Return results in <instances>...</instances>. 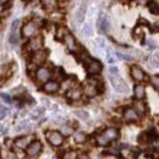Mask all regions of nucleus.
<instances>
[{
    "label": "nucleus",
    "instance_id": "f257e3e1",
    "mask_svg": "<svg viewBox=\"0 0 159 159\" xmlns=\"http://www.w3.org/2000/svg\"><path fill=\"white\" fill-rule=\"evenodd\" d=\"M119 136H120L119 130L116 127H108L103 132H100V134H98L96 136V141H97V143L99 146L107 147V146L110 144V142H113V141L119 139Z\"/></svg>",
    "mask_w": 159,
    "mask_h": 159
},
{
    "label": "nucleus",
    "instance_id": "f03ea898",
    "mask_svg": "<svg viewBox=\"0 0 159 159\" xmlns=\"http://www.w3.org/2000/svg\"><path fill=\"white\" fill-rule=\"evenodd\" d=\"M38 30H39V25L34 20L27 21L23 26H22V30H21V34L25 37V38H33L36 36H38Z\"/></svg>",
    "mask_w": 159,
    "mask_h": 159
},
{
    "label": "nucleus",
    "instance_id": "7ed1b4c3",
    "mask_svg": "<svg viewBox=\"0 0 159 159\" xmlns=\"http://www.w3.org/2000/svg\"><path fill=\"white\" fill-rule=\"evenodd\" d=\"M52 76H53V72H52L50 69L47 67V66H39V67H37L36 71H34L36 81H37L38 83H42V84H44V83H47L48 81H50Z\"/></svg>",
    "mask_w": 159,
    "mask_h": 159
},
{
    "label": "nucleus",
    "instance_id": "20e7f679",
    "mask_svg": "<svg viewBox=\"0 0 159 159\" xmlns=\"http://www.w3.org/2000/svg\"><path fill=\"white\" fill-rule=\"evenodd\" d=\"M102 83L97 81H88L83 88V94H86L87 97H96L100 91L103 89V86H100Z\"/></svg>",
    "mask_w": 159,
    "mask_h": 159
},
{
    "label": "nucleus",
    "instance_id": "39448f33",
    "mask_svg": "<svg viewBox=\"0 0 159 159\" xmlns=\"http://www.w3.org/2000/svg\"><path fill=\"white\" fill-rule=\"evenodd\" d=\"M26 49L30 53H33V54L42 50L43 49V37L40 34H38V36L31 38V39L28 40V43L26 44Z\"/></svg>",
    "mask_w": 159,
    "mask_h": 159
},
{
    "label": "nucleus",
    "instance_id": "423d86ee",
    "mask_svg": "<svg viewBox=\"0 0 159 159\" xmlns=\"http://www.w3.org/2000/svg\"><path fill=\"white\" fill-rule=\"evenodd\" d=\"M45 137L53 147H60L64 144V136L60 134V131H48Z\"/></svg>",
    "mask_w": 159,
    "mask_h": 159
},
{
    "label": "nucleus",
    "instance_id": "0eeeda50",
    "mask_svg": "<svg viewBox=\"0 0 159 159\" xmlns=\"http://www.w3.org/2000/svg\"><path fill=\"white\" fill-rule=\"evenodd\" d=\"M86 70L89 75L92 76H96V75H99L103 70V65L100 64L98 60H94V59H89L86 64Z\"/></svg>",
    "mask_w": 159,
    "mask_h": 159
},
{
    "label": "nucleus",
    "instance_id": "6e6552de",
    "mask_svg": "<svg viewBox=\"0 0 159 159\" xmlns=\"http://www.w3.org/2000/svg\"><path fill=\"white\" fill-rule=\"evenodd\" d=\"M130 75H131V77H132L134 81H136V82H139V83H142L143 81L147 80L146 72H144L139 66H137V65H132V66L130 67Z\"/></svg>",
    "mask_w": 159,
    "mask_h": 159
},
{
    "label": "nucleus",
    "instance_id": "1a4fd4ad",
    "mask_svg": "<svg viewBox=\"0 0 159 159\" xmlns=\"http://www.w3.org/2000/svg\"><path fill=\"white\" fill-rule=\"evenodd\" d=\"M42 149H43L42 142H40V141H33V142L28 146V148L26 149V154H27L30 158H36V157H38L40 154Z\"/></svg>",
    "mask_w": 159,
    "mask_h": 159
},
{
    "label": "nucleus",
    "instance_id": "9d476101",
    "mask_svg": "<svg viewBox=\"0 0 159 159\" xmlns=\"http://www.w3.org/2000/svg\"><path fill=\"white\" fill-rule=\"evenodd\" d=\"M122 118H124L125 121H127V122H137V121H139V113L132 107H127V108L124 109Z\"/></svg>",
    "mask_w": 159,
    "mask_h": 159
},
{
    "label": "nucleus",
    "instance_id": "9b49d317",
    "mask_svg": "<svg viewBox=\"0 0 159 159\" xmlns=\"http://www.w3.org/2000/svg\"><path fill=\"white\" fill-rule=\"evenodd\" d=\"M34 141V136L33 135H28V136H22V137H19V139H15V146L16 148L19 149H27L28 146Z\"/></svg>",
    "mask_w": 159,
    "mask_h": 159
},
{
    "label": "nucleus",
    "instance_id": "f8f14e48",
    "mask_svg": "<svg viewBox=\"0 0 159 159\" xmlns=\"http://www.w3.org/2000/svg\"><path fill=\"white\" fill-rule=\"evenodd\" d=\"M62 40H64L66 48L69 49V52H71V53H77V52H79V44H77L75 37H74L71 33H67V34L64 37Z\"/></svg>",
    "mask_w": 159,
    "mask_h": 159
},
{
    "label": "nucleus",
    "instance_id": "ddd939ff",
    "mask_svg": "<svg viewBox=\"0 0 159 159\" xmlns=\"http://www.w3.org/2000/svg\"><path fill=\"white\" fill-rule=\"evenodd\" d=\"M42 89L45 93H57L60 89V83L57 80H50L42 86Z\"/></svg>",
    "mask_w": 159,
    "mask_h": 159
},
{
    "label": "nucleus",
    "instance_id": "4468645a",
    "mask_svg": "<svg viewBox=\"0 0 159 159\" xmlns=\"http://www.w3.org/2000/svg\"><path fill=\"white\" fill-rule=\"evenodd\" d=\"M19 25H20V20H15L12 22V26H11V33H10V43L11 44H19L20 42V37H19V33H17V28H19Z\"/></svg>",
    "mask_w": 159,
    "mask_h": 159
},
{
    "label": "nucleus",
    "instance_id": "2eb2a0df",
    "mask_svg": "<svg viewBox=\"0 0 159 159\" xmlns=\"http://www.w3.org/2000/svg\"><path fill=\"white\" fill-rule=\"evenodd\" d=\"M134 97L136 100H143L146 97V86L143 83H137L134 87Z\"/></svg>",
    "mask_w": 159,
    "mask_h": 159
},
{
    "label": "nucleus",
    "instance_id": "dca6fc26",
    "mask_svg": "<svg viewBox=\"0 0 159 159\" xmlns=\"http://www.w3.org/2000/svg\"><path fill=\"white\" fill-rule=\"evenodd\" d=\"M47 57H48V53L45 52V50H39V52H37V53H34L33 55H32V62H33V65H42L45 60H47Z\"/></svg>",
    "mask_w": 159,
    "mask_h": 159
},
{
    "label": "nucleus",
    "instance_id": "f3484780",
    "mask_svg": "<svg viewBox=\"0 0 159 159\" xmlns=\"http://www.w3.org/2000/svg\"><path fill=\"white\" fill-rule=\"evenodd\" d=\"M82 94H83V92L80 89V88H72V89H70V91H67V93H66V97H67V99L69 100H72V102H76V100H80L82 98Z\"/></svg>",
    "mask_w": 159,
    "mask_h": 159
},
{
    "label": "nucleus",
    "instance_id": "a211bd4d",
    "mask_svg": "<svg viewBox=\"0 0 159 159\" xmlns=\"http://www.w3.org/2000/svg\"><path fill=\"white\" fill-rule=\"evenodd\" d=\"M113 87H114V89H115L118 93H120V94H126V93L129 92V86H127L126 81L122 79H120Z\"/></svg>",
    "mask_w": 159,
    "mask_h": 159
},
{
    "label": "nucleus",
    "instance_id": "6ab92c4d",
    "mask_svg": "<svg viewBox=\"0 0 159 159\" xmlns=\"http://www.w3.org/2000/svg\"><path fill=\"white\" fill-rule=\"evenodd\" d=\"M109 79H110V82H111L113 86L121 79L119 69H118L116 66H110V67H109Z\"/></svg>",
    "mask_w": 159,
    "mask_h": 159
},
{
    "label": "nucleus",
    "instance_id": "aec40b11",
    "mask_svg": "<svg viewBox=\"0 0 159 159\" xmlns=\"http://www.w3.org/2000/svg\"><path fill=\"white\" fill-rule=\"evenodd\" d=\"M97 26H98V28H99L100 31H103V32L108 31V28H109V20H108L107 15L100 14L99 19L97 21Z\"/></svg>",
    "mask_w": 159,
    "mask_h": 159
},
{
    "label": "nucleus",
    "instance_id": "412c9836",
    "mask_svg": "<svg viewBox=\"0 0 159 159\" xmlns=\"http://www.w3.org/2000/svg\"><path fill=\"white\" fill-rule=\"evenodd\" d=\"M86 11H87V4L86 2H82L81 6L79 7L77 12H76V20L79 22H82L86 17Z\"/></svg>",
    "mask_w": 159,
    "mask_h": 159
},
{
    "label": "nucleus",
    "instance_id": "4be33fe9",
    "mask_svg": "<svg viewBox=\"0 0 159 159\" xmlns=\"http://www.w3.org/2000/svg\"><path fill=\"white\" fill-rule=\"evenodd\" d=\"M137 113H139V115H143L146 111H147V107H146V103L144 102H142V100H137L135 104H134V107H132Z\"/></svg>",
    "mask_w": 159,
    "mask_h": 159
},
{
    "label": "nucleus",
    "instance_id": "5701e85b",
    "mask_svg": "<svg viewBox=\"0 0 159 159\" xmlns=\"http://www.w3.org/2000/svg\"><path fill=\"white\" fill-rule=\"evenodd\" d=\"M60 134H61L64 137H69V136H71L72 134H75V130H74V127H72L71 125H69V124H65V125L61 127V130H60Z\"/></svg>",
    "mask_w": 159,
    "mask_h": 159
},
{
    "label": "nucleus",
    "instance_id": "b1692460",
    "mask_svg": "<svg viewBox=\"0 0 159 159\" xmlns=\"http://www.w3.org/2000/svg\"><path fill=\"white\" fill-rule=\"evenodd\" d=\"M87 134H84V132H82V131H79V132H76L75 135H74V141L77 143V144H83V143H86V141H87Z\"/></svg>",
    "mask_w": 159,
    "mask_h": 159
},
{
    "label": "nucleus",
    "instance_id": "393cba45",
    "mask_svg": "<svg viewBox=\"0 0 159 159\" xmlns=\"http://www.w3.org/2000/svg\"><path fill=\"white\" fill-rule=\"evenodd\" d=\"M147 7H148V11L152 15H158L159 14V4L157 1H149V2H147Z\"/></svg>",
    "mask_w": 159,
    "mask_h": 159
},
{
    "label": "nucleus",
    "instance_id": "a878e982",
    "mask_svg": "<svg viewBox=\"0 0 159 159\" xmlns=\"http://www.w3.org/2000/svg\"><path fill=\"white\" fill-rule=\"evenodd\" d=\"M74 84H75V79H72V77H69V79L64 80V81H62V83H61L60 86H62V88H65V89L70 91V89L75 88V87H74Z\"/></svg>",
    "mask_w": 159,
    "mask_h": 159
},
{
    "label": "nucleus",
    "instance_id": "bb28decb",
    "mask_svg": "<svg viewBox=\"0 0 159 159\" xmlns=\"http://www.w3.org/2000/svg\"><path fill=\"white\" fill-rule=\"evenodd\" d=\"M62 159H77L79 158V154L76 151H67V152H64V154L61 156Z\"/></svg>",
    "mask_w": 159,
    "mask_h": 159
},
{
    "label": "nucleus",
    "instance_id": "cd10ccee",
    "mask_svg": "<svg viewBox=\"0 0 159 159\" xmlns=\"http://www.w3.org/2000/svg\"><path fill=\"white\" fill-rule=\"evenodd\" d=\"M43 5H44V7L47 9V10H49V11H54L57 7H58V2L57 1H43Z\"/></svg>",
    "mask_w": 159,
    "mask_h": 159
},
{
    "label": "nucleus",
    "instance_id": "c85d7f7f",
    "mask_svg": "<svg viewBox=\"0 0 159 159\" xmlns=\"http://www.w3.org/2000/svg\"><path fill=\"white\" fill-rule=\"evenodd\" d=\"M31 129V126H30V124L28 122H26V121H23V122H20L17 126H16V131L17 132H23V131H28Z\"/></svg>",
    "mask_w": 159,
    "mask_h": 159
},
{
    "label": "nucleus",
    "instance_id": "c756f323",
    "mask_svg": "<svg viewBox=\"0 0 159 159\" xmlns=\"http://www.w3.org/2000/svg\"><path fill=\"white\" fill-rule=\"evenodd\" d=\"M82 33L86 36V37H91L93 36V28L91 25H84L83 28H82Z\"/></svg>",
    "mask_w": 159,
    "mask_h": 159
},
{
    "label": "nucleus",
    "instance_id": "7c9ffc66",
    "mask_svg": "<svg viewBox=\"0 0 159 159\" xmlns=\"http://www.w3.org/2000/svg\"><path fill=\"white\" fill-rule=\"evenodd\" d=\"M74 114H75V115L81 120H88V118H89L88 113H87V111H84V110H76Z\"/></svg>",
    "mask_w": 159,
    "mask_h": 159
},
{
    "label": "nucleus",
    "instance_id": "2f4dec72",
    "mask_svg": "<svg viewBox=\"0 0 159 159\" xmlns=\"http://www.w3.org/2000/svg\"><path fill=\"white\" fill-rule=\"evenodd\" d=\"M67 33H69V32L66 31L65 27H59V28H58V32H57V38H58V39H64V37H65Z\"/></svg>",
    "mask_w": 159,
    "mask_h": 159
},
{
    "label": "nucleus",
    "instance_id": "473e14b6",
    "mask_svg": "<svg viewBox=\"0 0 159 159\" xmlns=\"http://www.w3.org/2000/svg\"><path fill=\"white\" fill-rule=\"evenodd\" d=\"M43 113H44V109L43 108H37L33 113H32V119H39L40 116L43 115Z\"/></svg>",
    "mask_w": 159,
    "mask_h": 159
},
{
    "label": "nucleus",
    "instance_id": "72a5a7b5",
    "mask_svg": "<svg viewBox=\"0 0 159 159\" xmlns=\"http://www.w3.org/2000/svg\"><path fill=\"white\" fill-rule=\"evenodd\" d=\"M7 114H9L7 108H5V107H0V120L5 119V118L7 116Z\"/></svg>",
    "mask_w": 159,
    "mask_h": 159
},
{
    "label": "nucleus",
    "instance_id": "f704fd0d",
    "mask_svg": "<svg viewBox=\"0 0 159 159\" xmlns=\"http://www.w3.org/2000/svg\"><path fill=\"white\" fill-rule=\"evenodd\" d=\"M107 60L109 64H114L115 62V58L111 55V50L110 49H107Z\"/></svg>",
    "mask_w": 159,
    "mask_h": 159
},
{
    "label": "nucleus",
    "instance_id": "c9c22d12",
    "mask_svg": "<svg viewBox=\"0 0 159 159\" xmlns=\"http://www.w3.org/2000/svg\"><path fill=\"white\" fill-rule=\"evenodd\" d=\"M116 57H118L119 59L126 60V61L132 60V57H131V55H127V54H124V53H116Z\"/></svg>",
    "mask_w": 159,
    "mask_h": 159
},
{
    "label": "nucleus",
    "instance_id": "e433bc0d",
    "mask_svg": "<svg viewBox=\"0 0 159 159\" xmlns=\"http://www.w3.org/2000/svg\"><path fill=\"white\" fill-rule=\"evenodd\" d=\"M0 97H1L2 99L5 100L6 103H11V102H12V99H11V97H10L9 94H5V93H1V96H0Z\"/></svg>",
    "mask_w": 159,
    "mask_h": 159
},
{
    "label": "nucleus",
    "instance_id": "4c0bfd02",
    "mask_svg": "<svg viewBox=\"0 0 159 159\" xmlns=\"http://www.w3.org/2000/svg\"><path fill=\"white\" fill-rule=\"evenodd\" d=\"M152 81H153V86L159 87V76H156V77L152 80Z\"/></svg>",
    "mask_w": 159,
    "mask_h": 159
},
{
    "label": "nucleus",
    "instance_id": "58836bf2",
    "mask_svg": "<svg viewBox=\"0 0 159 159\" xmlns=\"http://www.w3.org/2000/svg\"><path fill=\"white\" fill-rule=\"evenodd\" d=\"M97 42L99 43V47H102V48H103V47H105V42H104V39H102V38H98V39H97Z\"/></svg>",
    "mask_w": 159,
    "mask_h": 159
},
{
    "label": "nucleus",
    "instance_id": "ea45409f",
    "mask_svg": "<svg viewBox=\"0 0 159 159\" xmlns=\"http://www.w3.org/2000/svg\"><path fill=\"white\" fill-rule=\"evenodd\" d=\"M77 159H91L87 154H81V156H79V158Z\"/></svg>",
    "mask_w": 159,
    "mask_h": 159
},
{
    "label": "nucleus",
    "instance_id": "a19ab883",
    "mask_svg": "<svg viewBox=\"0 0 159 159\" xmlns=\"http://www.w3.org/2000/svg\"><path fill=\"white\" fill-rule=\"evenodd\" d=\"M2 11H4V6H1V5H0V16H1V14H2Z\"/></svg>",
    "mask_w": 159,
    "mask_h": 159
},
{
    "label": "nucleus",
    "instance_id": "79ce46f5",
    "mask_svg": "<svg viewBox=\"0 0 159 159\" xmlns=\"http://www.w3.org/2000/svg\"><path fill=\"white\" fill-rule=\"evenodd\" d=\"M4 82H5L4 79H1V77H0V86H2V84H4Z\"/></svg>",
    "mask_w": 159,
    "mask_h": 159
},
{
    "label": "nucleus",
    "instance_id": "37998d69",
    "mask_svg": "<svg viewBox=\"0 0 159 159\" xmlns=\"http://www.w3.org/2000/svg\"><path fill=\"white\" fill-rule=\"evenodd\" d=\"M157 59H158V61H159V54H157Z\"/></svg>",
    "mask_w": 159,
    "mask_h": 159
},
{
    "label": "nucleus",
    "instance_id": "c03bdc74",
    "mask_svg": "<svg viewBox=\"0 0 159 159\" xmlns=\"http://www.w3.org/2000/svg\"><path fill=\"white\" fill-rule=\"evenodd\" d=\"M0 132H1V127H0Z\"/></svg>",
    "mask_w": 159,
    "mask_h": 159
}]
</instances>
